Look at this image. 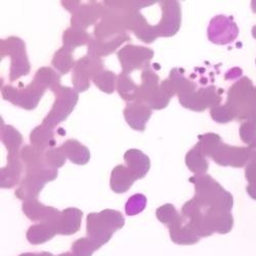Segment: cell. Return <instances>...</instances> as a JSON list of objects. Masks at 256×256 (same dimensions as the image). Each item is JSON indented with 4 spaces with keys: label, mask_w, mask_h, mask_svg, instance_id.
I'll return each mask as SVG.
<instances>
[{
    "label": "cell",
    "mask_w": 256,
    "mask_h": 256,
    "mask_svg": "<svg viewBox=\"0 0 256 256\" xmlns=\"http://www.w3.org/2000/svg\"><path fill=\"white\" fill-rule=\"evenodd\" d=\"M10 56V80L16 81L18 78L27 75L31 66L26 52L25 42L18 37H10L2 40V58Z\"/></svg>",
    "instance_id": "7"
},
{
    "label": "cell",
    "mask_w": 256,
    "mask_h": 256,
    "mask_svg": "<svg viewBox=\"0 0 256 256\" xmlns=\"http://www.w3.org/2000/svg\"><path fill=\"white\" fill-rule=\"evenodd\" d=\"M126 28L146 44H152L159 37L155 26L148 24L138 10H132L126 14Z\"/></svg>",
    "instance_id": "14"
},
{
    "label": "cell",
    "mask_w": 256,
    "mask_h": 256,
    "mask_svg": "<svg viewBox=\"0 0 256 256\" xmlns=\"http://www.w3.org/2000/svg\"><path fill=\"white\" fill-rule=\"evenodd\" d=\"M210 116L216 122L222 124L228 123L234 119H236V114H234V110L226 104L224 106H216L211 108Z\"/></svg>",
    "instance_id": "35"
},
{
    "label": "cell",
    "mask_w": 256,
    "mask_h": 256,
    "mask_svg": "<svg viewBox=\"0 0 256 256\" xmlns=\"http://www.w3.org/2000/svg\"><path fill=\"white\" fill-rule=\"evenodd\" d=\"M116 90L119 96L127 102H136L138 98V90L140 86L134 82V80L130 77V75L121 73L117 77Z\"/></svg>",
    "instance_id": "26"
},
{
    "label": "cell",
    "mask_w": 256,
    "mask_h": 256,
    "mask_svg": "<svg viewBox=\"0 0 256 256\" xmlns=\"http://www.w3.org/2000/svg\"><path fill=\"white\" fill-rule=\"evenodd\" d=\"M170 238L178 245H194L200 241V238L186 224L182 216L174 224L168 226Z\"/></svg>",
    "instance_id": "23"
},
{
    "label": "cell",
    "mask_w": 256,
    "mask_h": 256,
    "mask_svg": "<svg viewBox=\"0 0 256 256\" xmlns=\"http://www.w3.org/2000/svg\"><path fill=\"white\" fill-rule=\"evenodd\" d=\"M178 96L184 108L195 112H203L209 106H218L222 102V96L214 85L197 88V84L188 79Z\"/></svg>",
    "instance_id": "4"
},
{
    "label": "cell",
    "mask_w": 256,
    "mask_h": 256,
    "mask_svg": "<svg viewBox=\"0 0 256 256\" xmlns=\"http://www.w3.org/2000/svg\"><path fill=\"white\" fill-rule=\"evenodd\" d=\"M118 60L121 62L122 73L130 74L134 70L144 69L150 65V60L154 56V50L138 46H126L117 52Z\"/></svg>",
    "instance_id": "11"
},
{
    "label": "cell",
    "mask_w": 256,
    "mask_h": 256,
    "mask_svg": "<svg viewBox=\"0 0 256 256\" xmlns=\"http://www.w3.org/2000/svg\"><path fill=\"white\" fill-rule=\"evenodd\" d=\"M254 92L255 86L247 77H242L230 86L228 92L226 104L234 110L236 114V119L240 121L247 120Z\"/></svg>",
    "instance_id": "8"
},
{
    "label": "cell",
    "mask_w": 256,
    "mask_h": 256,
    "mask_svg": "<svg viewBox=\"0 0 256 256\" xmlns=\"http://www.w3.org/2000/svg\"><path fill=\"white\" fill-rule=\"evenodd\" d=\"M241 140L250 144L256 138V121H245L240 125Z\"/></svg>",
    "instance_id": "40"
},
{
    "label": "cell",
    "mask_w": 256,
    "mask_h": 256,
    "mask_svg": "<svg viewBox=\"0 0 256 256\" xmlns=\"http://www.w3.org/2000/svg\"><path fill=\"white\" fill-rule=\"evenodd\" d=\"M186 165L192 172L196 174H206L209 163L198 148L194 146L186 155Z\"/></svg>",
    "instance_id": "28"
},
{
    "label": "cell",
    "mask_w": 256,
    "mask_h": 256,
    "mask_svg": "<svg viewBox=\"0 0 256 256\" xmlns=\"http://www.w3.org/2000/svg\"><path fill=\"white\" fill-rule=\"evenodd\" d=\"M18 256H54L50 252H39V253H23Z\"/></svg>",
    "instance_id": "41"
},
{
    "label": "cell",
    "mask_w": 256,
    "mask_h": 256,
    "mask_svg": "<svg viewBox=\"0 0 256 256\" xmlns=\"http://www.w3.org/2000/svg\"><path fill=\"white\" fill-rule=\"evenodd\" d=\"M20 158L25 164L26 174L16 190V196L24 201L37 199L44 186L56 178L58 169L50 167L44 151L32 146H25L20 152Z\"/></svg>",
    "instance_id": "1"
},
{
    "label": "cell",
    "mask_w": 256,
    "mask_h": 256,
    "mask_svg": "<svg viewBox=\"0 0 256 256\" xmlns=\"http://www.w3.org/2000/svg\"><path fill=\"white\" fill-rule=\"evenodd\" d=\"M245 176L249 182L247 193L252 199L256 200V158H252L246 165Z\"/></svg>",
    "instance_id": "39"
},
{
    "label": "cell",
    "mask_w": 256,
    "mask_h": 256,
    "mask_svg": "<svg viewBox=\"0 0 256 256\" xmlns=\"http://www.w3.org/2000/svg\"><path fill=\"white\" fill-rule=\"evenodd\" d=\"M60 148L67 158L76 165L88 164L90 159V152L88 146H83L80 142L70 138L64 142Z\"/></svg>",
    "instance_id": "24"
},
{
    "label": "cell",
    "mask_w": 256,
    "mask_h": 256,
    "mask_svg": "<svg viewBox=\"0 0 256 256\" xmlns=\"http://www.w3.org/2000/svg\"><path fill=\"white\" fill-rule=\"evenodd\" d=\"M146 206V198L142 194L132 195L127 200L125 204V212L127 216H134L138 214L142 211L144 210Z\"/></svg>",
    "instance_id": "36"
},
{
    "label": "cell",
    "mask_w": 256,
    "mask_h": 256,
    "mask_svg": "<svg viewBox=\"0 0 256 256\" xmlns=\"http://www.w3.org/2000/svg\"><path fill=\"white\" fill-rule=\"evenodd\" d=\"M83 212L78 208H66L60 212V216L56 222L58 234L70 236L80 230Z\"/></svg>",
    "instance_id": "19"
},
{
    "label": "cell",
    "mask_w": 256,
    "mask_h": 256,
    "mask_svg": "<svg viewBox=\"0 0 256 256\" xmlns=\"http://www.w3.org/2000/svg\"><path fill=\"white\" fill-rule=\"evenodd\" d=\"M252 158V152L250 148H241V146H232L230 148L228 166L240 168L247 165Z\"/></svg>",
    "instance_id": "32"
},
{
    "label": "cell",
    "mask_w": 256,
    "mask_h": 256,
    "mask_svg": "<svg viewBox=\"0 0 256 256\" xmlns=\"http://www.w3.org/2000/svg\"><path fill=\"white\" fill-rule=\"evenodd\" d=\"M56 256H75L71 251H69V252H65V253H62V254H58V255H56Z\"/></svg>",
    "instance_id": "43"
},
{
    "label": "cell",
    "mask_w": 256,
    "mask_h": 256,
    "mask_svg": "<svg viewBox=\"0 0 256 256\" xmlns=\"http://www.w3.org/2000/svg\"><path fill=\"white\" fill-rule=\"evenodd\" d=\"M125 220L121 212L104 209L100 212L90 213L86 218V232L98 249L108 243L115 232L124 226Z\"/></svg>",
    "instance_id": "3"
},
{
    "label": "cell",
    "mask_w": 256,
    "mask_h": 256,
    "mask_svg": "<svg viewBox=\"0 0 256 256\" xmlns=\"http://www.w3.org/2000/svg\"><path fill=\"white\" fill-rule=\"evenodd\" d=\"M22 172L23 164L20 158V152H8V164L4 168H2L0 186L2 188H10L14 186L20 182Z\"/></svg>",
    "instance_id": "18"
},
{
    "label": "cell",
    "mask_w": 256,
    "mask_h": 256,
    "mask_svg": "<svg viewBox=\"0 0 256 256\" xmlns=\"http://www.w3.org/2000/svg\"><path fill=\"white\" fill-rule=\"evenodd\" d=\"M46 90L42 85L33 79L28 86L22 90L6 85L2 88V96L6 100L10 102L14 106L26 110H33L39 104L41 98L44 96Z\"/></svg>",
    "instance_id": "9"
},
{
    "label": "cell",
    "mask_w": 256,
    "mask_h": 256,
    "mask_svg": "<svg viewBox=\"0 0 256 256\" xmlns=\"http://www.w3.org/2000/svg\"><path fill=\"white\" fill-rule=\"evenodd\" d=\"M56 222H39L30 226L27 232V240L33 245H40L52 240L58 234Z\"/></svg>",
    "instance_id": "22"
},
{
    "label": "cell",
    "mask_w": 256,
    "mask_h": 256,
    "mask_svg": "<svg viewBox=\"0 0 256 256\" xmlns=\"http://www.w3.org/2000/svg\"><path fill=\"white\" fill-rule=\"evenodd\" d=\"M195 186V199L204 207L222 212H230L234 198L214 178L206 174H195L190 178Z\"/></svg>",
    "instance_id": "2"
},
{
    "label": "cell",
    "mask_w": 256,
    "mask_h": 256,
    "mask_svg": "<svg viewBox=\"0 0 256 256\" xmlns=\"http://www.w3.org/2000/svg\"><path fill=\"white\" fill-rule=\"evenodd\" d=\"M67 156L64 153L62 148H52L46 153V164L54 169H58L65 164Z\"/></svg>",
    "instance_id": "38"
},
{
    "label": "cell",
    "mask_w": 256,
    "mask_h": 256,
    "mask_svg": "<svg viewBox=\"0 0 256 256\" xmlns=\"http://www.w3.org/2000/svg\"><path fill=\"white\" fill-rule=\"evenodd\" d=\"M124 161L136 180L144 178L151 168L150 158L138 148H130L126 151L124 154Z\"/></svg>",
    "instance_id": "20"
},
{
    "label": "cell",
    "mask_w": 256,
    "mask_h": 256,
    "mask_svg": "<svg viewBox=\"0 0 256 256\" xmlns=\"http://www.w3.org/2000/svg\"><path fill=\"white\" fill-rule=\"evenodd\" d=\"M102 12L104 8L98 2H90L86 6H80L71 18L72 27L85 31V29L94 24L98 18H102Z\"/></svg>",
    "instance_id": "17"
},
{
    "label": "cell",
    "mask_w": 256,
    "mask_h": 256,
    "mask_svg": "<svg viewBox=\"0 0 256 256\" xmlns=\"http://www.w3.org/2000/svg\"><path fill=\"white\" fill-rule=\"evenodd\" d=\"M168 94L163 92L159 85V76L152 70L151 64L142 69V84L138 90V98L152 110H162L168 106L170 100Z\"/></svg>",
    "instance_id": "5"
},
{
    "label": "cell",
    "mask_w": 256,
    "mask_h": 256,
    "mask_svg": "<svg viewBox=\"0 0 256 256\" xmlns=\"http://www.w3.org/2000/svg\"><path fill=\"white\" fill-rule=\"evenodd\" d=\"M56 94V102L48 115L42 121V124L54 130L60 122L65 121L72 113L78 102V92L70 88L62 86L60 83L52 90Z\"/></svg>",
    "instance_id": "6"
},
{
    "label": "cell",
    "mask_w": 256,
    "mask_h": 256,
    "mask_svg": "<svg viewBox=\"0 0 256 256\" xmlns=\"http://www.w3.org/2000/svg\"><path fill=\"white\" fill-rule=\"evenodd\" d=\"M251 8H252V10L256 14V2H251Z\"/></svg>",
    "instance_id": "44"
},
{
    "label": "cell",
    "mask_w": 256,
    "mask_h": 256,
    "mask_svg": "<svg viewBox=\"0 0 256 256\" xmlns=\"http://www.w3.org/2000/svg\"><path fill=\"white\" fill-rule=\"evenodd\" d=\"M104 70V64L100 58L85 56L76 62L73 70L72 82L77 92L88 90L90 86V79Z\"/></svg>",
    "instance_id": "10"
},
{
    "label": "cell",
    "mask_w": 256,
    "mask_h": 256,
    "mask_svg": "<svg viewBox=\"0 0 256 256\" xmlns=\"http://www.w3.org/2000/svg\"><path fill=\"white\" fill-rule=\"evenodd\" d=\"M98 250L90 238H80L72 245L71 252L75 256H92L94 251Z\"/></svg>",
    "instance_id": "37"
},
{
    "label": "cell",
    "mask_w": 256,
    "mask_h": 256,
    "mask_svg": "<svg viewBox=\"0 0 256 256\" xmlns=\"http://www.w3.org/2000/svg\"><path fill=\"white\" fill-rule=\"evenodd\" d=\"M124 118L132 130L144 132L146 124L152 116V109L140 100L127 104L123 111Z\"/></svg>",
    "instance_id": "15"
},
{
    "label": "cell",
    "mask_w": 256,
    "mask_h": 256,
    "mask_svg": "<svg viewBox=\"0 0 256 256\" xmlns=\"http://www.w3.org/2000/svg\"><path fill=\"white\" fill-rule=\"evenodd\" d=\"M138 180L134 174L125 165H117L111 174L110 186L114 193L123 194Z\"/></svg>",
    "instance_id": "21"
},
{
    "label": "cell",
    "mask_w": 256,
    "mask_h": 256,
    "mask_svg": "<svg viewBox=\"0 0 256 256\" xmlns=\"http://www.w3.org/2000/svg\"><path fill=\"white\" fill-rule=\"evenodd\" d=\"M162 20L155 26L159 37H172L176 35L182 25V8L178 2H160Z\"/></svg>",
    "instance_id": "13"
},
{
    "label": "cell",
    "mask_w": 256,
    "mask_h": 256,
    "mask_svg": "<svg viewBox=\"0 0 256 256\" xmlns=\"http://www.w3.org/2000/svg\"><path fill=\"white\" fill-rule=\"evenodd\" d=\"M156 216L158 220L169 226L178 222L182 214H180L172 204H165L156 210Z\"/></svg>",
    "instance_id": "34"
},
{
    "label": "cell",
    "mask_w": 256,
    "mask_h": 256,
    "mask_svg": "<svg viewBox=\"0 0 256 256\" xmlns=\"http://www.w3.org/2000/svg\"><path fill=\"white\" fill-rule=\"evenodd\" d=\"M252 35H253V37L256 39V26H254V27L252 28Z\"/></svg>",
    "instance_id": "45"
},
{
    "label": "cell",
    "mask_w": 256,
    "mask_h": 256,
    "mask_svg": "<svg viewBox=\"0 0 256 256\" xmlns=\"http://www.w3.org/2000/svg\"><path fill=\"white\" fill-rule=\"evenodd\" d=\"M30 140L32 146L40 151H44L48 148H54L56 146L54 130L44 124L34 128L30 134Z\"/></svg>",
    "instance_id": "25"
},
{
    "label": "cell",
    "mask_w": 256,
    "mask_h": 256,
    "mask_svg": "<svg viewBox=\"0 0 256 256\" xmlns=\"http://www.w3.org/2000/svg\"><path fill=\"white\" fill-rule=\"evenodd\" d=\"M96 86L106 94H113L115 90V83H117V76L108 70H102L96 74L92 79Z\"/></svg>",
    "instance_id": "33"
},
{
    "label": "cell",
    "mask_w": 256,
    "mask_h": 256,
    "mask_svg": "<svg viewBox=\"0 0 256 256\" xmlns=\"http://www.w3.org/2000/svg\"><path fill=\"white\" fill-rule=\"evenodd\" d=\"M90 35L85 32L84 30L76 29L74 27H71L67 29L64 33L62 41H64V48H68L69 50L73 52L77 46L90 44L92 41Z\"/></svg>",
    "instance_id": "27"
},
{
    "label": "cell",
    "mask_w": 256,
    "mask_h": 256,
    "mask_svg": "<svg viewBox=\"0 0 256 256\" xmlns=\"http://www.w3.org/2000/svg\"><path fill=\"white\" fill-rule=\"evenodd\" d=\"M2 142L8 152H20V144H23V136L10 125L2 126Z\"/></svg>",
    "instance_id": "29"
},
{
    "label": "cell",
    "mask_w": 256,
    "mask_h": 256,
    "mask_svg": "<svg viewBox=\"0 0 256 256\" xmlns=\"http://www.w3.org/2000/svg\"><path fill=\"white\" fill-rule=\"evenodd\" d=\"M23 211L29 220L39 222H56L62 212L56 208L44 205L37 199L25 201L23 204Z\"/></svg>",
    "instance_id": "16"
},
{
    "label": "cell",
    "mask_w": 256,
    "mask_h": 256,
    "mask_svg": "<svg viewBox=\"0 0 256 256\" xmlns=\"http://www.w3.org/2000/svg\"><path fill=\"white\" fill-rule=\"evenodd\" d=\"M248 146L250 148V150L252 152V158H256V138Z\"/></svg>",
    "instance_id": "42"
},
{
    "label": "cell",
    "mask_w": 256,
    "mask_h": 256,
    "mask_svg": "<svg viewBox=\"0 0 256 256\" xmlns=\"http://www.w3.org/2000/svg\"><path fill=\"white\" fill-rule=\"evenodd\" d=\"M239 29L230 16H216L210 20L207 29L208 39L218 46L228 44L237 38Z\"/></svg>",
    "instance_id": "12"
},
{
    "label": "cell",
    "mask_w": 256,
    "mask_h": 256,
    "mask_svg": "<svg viewBox=\"0 0 256 256\" xmlns=\"http://www.w3.org/2000/svg\"><path fill=\"white\" fill-rule=\"evenodd\" d=\"M72 52L66 48H60L54 56L52 65L60 73L67 74L73 67H75Z\"/></svg>",
    "instance_id": "31"
},
{
    "label": "cell",
    "mask_w": 256,
    "mask_h": 256,
    "mask_svg": "<svg viewBox=\"0 0 256 256\" xmlns=\"http://www.w3.org/2000/svg\"><path fill=\"white\" fill-rule=\"evenodd\" d=\"M199 142L196 144V148H198L201 153L205 157H210L214 154L218 148L224 144L222 138L216 134H205L198 136Z\"/></svg>",
    "instance_id": "30"
}]
</instances>
